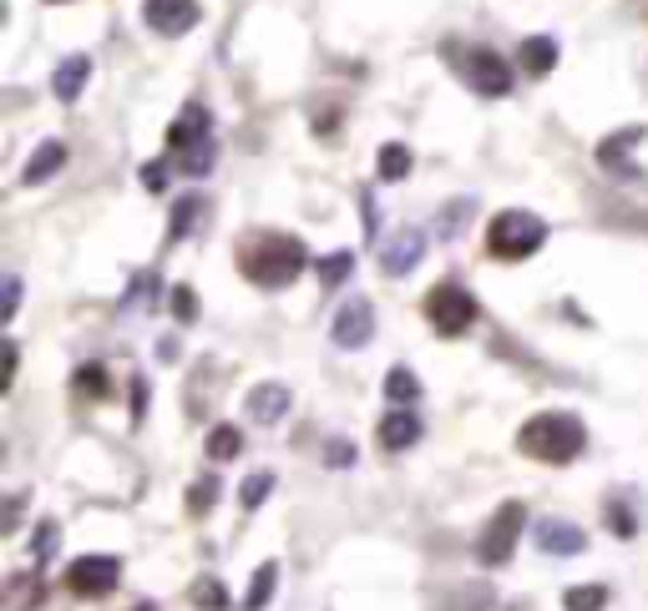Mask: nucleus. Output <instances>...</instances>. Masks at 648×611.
Masks as SVG:
<instances>
[{"label":"nucleus","instance_id":"nucleus-14","mask_svg":"<svg viewBox=\"0 0 648 611\" xmlns=\"http://www.w3.org/2000/svg\"><path fill=\"white\" fill-rule=\"evenodd\" d=\"M61 162H67V147H61V142H41L36 152H31L26 172H21V183H26V187L46 183V177H56V172H61Z\"/></svg>","mask_w":648,"mask_h":611},{"label":"nucleus","instance_id":"nucleus-26","mask_svg":"<svg viewBox=\"0 0 648 611\" xmlns=\"http://www.w3.org/2000/svg\"><path fill=\"white\" fill-rule=\"evenodd\" d=\"M269 491H274V475H269V470H253L249 481L239 485V506L243 510H259L269 500Z\"/></svg>","mask_w":648,"mask_h":611},{"label":"nucleus","instance_id":"nucleus-28","mask_svg":"<svg viewBox=\"0 0 648 611\" xmlns=\"http://www.w3.org/2000/svg\"><path fill=\"white\" fill-rule=\"evenodd\" d=\"M350 274H355V253H330V258L319 263V284L325 288H340Z\"/></svg>","mask_w":648,"mask_h":611},{"label":"nucleus","instance_id":"nucleus-11","mask_svg":"<svg viewBox=\"0 0 648 611\" xmlns=\"http://www.w3.org/2000/svg\"><path fill=\"white\" fill-rule=\"evenodd\" d=\"M466 77H471V87L487 92V96H507V92H512V71H507V61L497 51H471Z\"/></svg>","mask_w":648,"mask_h":611},{"label":"nucleus","instance_id":"nucleus-29","mask_svg":"<svg viewBox=\"0 0 648 611\" xmlns=\"http://www.w3.org/2000/svg\"><path fill=\"white\" fill-rule=\"evenodd\" d=\"M193 601H198L203 611H224V607H228V591H224V581H218V576H203V581L193 586Z\"/></svg>","mask_w":648,"mask_h":611},{"label":"nucleus","instance_id":"nucleus-38","mask_svg":"<svg viewBox=\"0 0 648 611\" xmlns=\"http://www.w3.org/2000/svg\"><path fill=\"white\" fill-rule=\"evenodd\" d=\"M15 309H21V278H5V324H11L15 319Z\"/></svg>","mask_w":648,"mask_h":611},{"label":"nucleus","instance_id":"nucleus-15","mask_svg":"<svg viewBox=\"0 0 648 611\" xmlns=\"http://www.w3.org/2000/svg\"><path fill=\"white\" fill-rule=\"evenodd\" d=\"M87 77H92V61L87 56H71V61L56 66V77H52V92L61 96V102H77L81 87H87Z\"/></svg>","mask_w":648,"mask_h":611},{"label":"nucleus","instance_id":"nucleus-17","mask_svg":"<svg viewBox=\"0 0 648 611\" xmlns=\"http://www.w3.org/2000/svg\"><path fill=\"white\" fill-rule=\"evenodd\" d=\"M634 142H644V131H638V127L618 131V137H609V142L598 147V162H603V168H618L623 177H634V168H628V147H634Z\"/></svg>","mask_w":648,"mask_h":611},{"label":"nucleus","instance_id":"nucleus-23","mask_svg":"<svg viewBox=\"0 0 648 611\" xmlns=\"http://www.w3.org/2000/svg\"><path fill=\"white\" fill-rule=\"evenodd\" d=\"M375 168H380V177H385V183H400V177L410 172V147L385 142V147H380V157H375Z\"/></svg>","mask_w":648,"mask_h":611},{"label":"nucleus","instance_id":"nucleus-37","mask_svg":"<svg viewBox=\"0 0 648 611\" xmlns=\"http://www.w3.org/2000/svg\"><path fill=\"white\" fill-rule=\"evenodd\" d=\"M143 187H152V193L168 187V162H147V168H143Z\"/></svg>","mask_w":648,"mask_h":611},{"label":"nucleus","instance_id":"nucleus-6","mask_svg":"<svg viewBox=\"0 0 648 611\" xmlns=\"http://www.w3.org/2000/svg\"><path fill=\"white\" fill-rule=\"evenodd\" d=\"M122 576V561L117 556H77L67 572V586L77 597H106Z\"/></svg>","mask_w":648,"mask_h":611},{"label":"nucleus","instance_id":"nucleus-33","mask_svg":"<svg viewBox=\"0 0 648 611\" xmlns=\"http://www.w3.org/2000/svg\"><path fill=\"white\" fill-rule=\"evenodd\" d=\"M213 500H218V481H213V475L187 491V510H213Z\"/></svg>","mask_w":648,"mask_h":611},{"label":"nucleus","instance_id":"nucleus-18","mask_svg":"<svg viewBox=\"0 0 648 611\" xmlns=\"http://www.w3.org/2000/svg\"><path fill=\"white\" fill-rule=\"evenodd\" d=\"M522 66H527L532 77H547L557 66V41L553 36H532V41H522Z\"/></svg>","mask_w":648,"mask_h":611},{"label":"nucleus","instance_id":"nucleus-42","mask_svg":"<svg viewBox=\"0 0 648 611\" xmlns=\"http://www.w3.org/2000/svg\"><path fill=\"white\" fill-rule=\"evenodd\" d=\"M137 611H158V607H137Z\"/></svg>","mask_w":648,"mask_h":611},{"label":"nucleus","instance_id":"nucleus-8","mask_svg":"<svg viewBox=\"0 0 648 611\" xmlns=\"http://www.w3.org/2000/svg\"><path fill=\"white\" fill-rule=\"evenodd\" d=\"M330 334H334V344H340V349H365V344H371V334H375V309L365 299H350L340 313H334Z\"/></svg>","mask_w":648,"mask_h":611},{"label":"nucleus","instance_id":"nucleus-10","mask_svg":"<svg viewBox=\"0 0 648 611\" xmlns=\"http://www.w3.org/2000/svg\"><path fill=\"white\" fill-rule=\"evenodd\" d=\"M375 440H380V450H390V456H406L410 445L421 440V415H410L406 404H396V410L380 419Z\"/></svg>","mask_w":648,"mask_h":611},{"label":"nucleus","instance_id":"nucleus-20","mask_svg":"<svg viewBox=\"0 0 648 611\" xmlns=\"http://www.w3.org/2000/svg\"><path fill=\"white\" fill-rule=\"evenodd\" d=\"M385 394H390V404H406V410H410V404L421 400V379L410 374L406 365H396L390 374H385Z\"/></svg>","mask_w":648,"mask_h":611},{"label":"nucleus","instance_id":"nucleus-13","mask_svg":"<svg viewBox=\"0 0 648 611\" xmlns=\"http://www.w3.org/2000/svg\"><path fill=\"white\" fill-rule=\"evenodd\" d=\"M537 546H543L547 556H582V551H588V535H582L578 526H568V520H543V526H537Z\"/></svg>","mask_w":648,"mask_h":611},{"label":"nucleus","instance_id":"nucleus-40","mask_svg":"<svg viewBox=\"0 0 648 611\" xmlns=\"http://www.w3.org/2000/svg\"><path fill=\"white\" fill-rule=\"evenodd\" d=\"M360 222H365V238H371L375 233V203H371V197L360 203Z\"/></svg>","mask_w":648,"mask_h":611},{"label":"nucleus","instance_id":"nucleus-27","mask_svg":"<svg viewBox=\"0 0 648 611\" xmlns=\"http://www.w3.org/2000/svg\"><path fill=\"white\" fill-rule=\"evenodd\" d=\"M243 450V435L234 425H213V435H208V456L213 460H234Z\"/></svg>","mask_w":648,"mask_h":611},{"label":"nucleus","instance_id":"nucleus-32","mask_svg":"<svg viewBox=\"0 0 648 611\" xmlns=\"http://www.w3.org/2000/svg\"><path fill=\"white\" fill-rule=\"evenodd\" d=\"M168 303H172V319H178V324H193V313H198V299H193V288L178 284Z\"/></svg>","mask_w":648,"mask_h":611},{"label":"nucleus","instance_id":"nucleus-21","mask_svg":"<svg viewBox=\"0 0 648 611\" xmlns=\"http://www.w3.org/2000/svg\"><path fill=\"white\" fill-rule=\"evenodd\" d=\"M471 212H477V203H471V197H456L451 208H441L436 233H441V238H462V233H466V222H471Z\"/></svg>","mask_w":648,"mask_h":611},{"label":"nucleus","instance_id":"nucleus-30","mask_svg":"<svg viewBox=\"0 0 648 611\" xmlns=\"http://www.w3.org/2000/svg\"><path fill=\"white\" fill-rule=\"evenodd\" d=\"M208 168H213V137H203V142H193L183 152V172L187 177H203Z\"/></svg>","mask_w":648,"mask_h":611},{"label":"nucleus","instance_id":"nucleus-22","mask_svg":"<svg viewBox=\"0 0 648 611\" xmlns=\"http://www.w3.org/2000/svg\"><path fill=\"white\" fill-rule=\"evenodd\" d=\"M274 581H278V566H274V561H264V566L253 572V586H249V597H243V611H264L269 597H274Z\"/></svg>","mask_w":648,"mask_h":611},{"label":"nucleus","instance_id":"nucleus-34","mask_svg":"<svg viewBox=\"0 0 648 611\" xmlns=\"http://www.w3.org/2000/svg\"><path fill=\"white\" fill-rule=\"evenodd\" d=\"M152 288H158V278H152V274H137V278H133V293H127V309H147V303H152Z\"/></svg>","mask_w":648,"mask_h":611},{"label":"nucleus","instance_id":"nucleus-2","mask_svg":"<svg viewBox=\"0 0 648 611\" xmlns=\"http://www.w3.org/2000/svg\"><path fill=\"white\" fill-rule=\"evenodd\" d=\"M239 274L259 288H284L305 274V243L289 233H259L253 243H239Z\"/></svg>","mask_w":648,"mask_h":611},{"label":"nucleus","instance_id":"nucleus-19","mask_svg":"<svg viewBox=\"0 0 648 611\" xmlns=\"http://www.w3.org/2000/svg\"><path fill=\"white\" fill-rule=\"evenodd\" d=\"M491 607V586L487 581H471V586H456L436 611H487Z\"/></svg>","mask_w":648,"mask_h":611},{"label":"nucleus","instance_id":"nucleus-25","mask_svg":"<svg viewBox=\"0 0 648 611\" xmlns=\"http://www.w3.org/2000/svg\"><path fill=\"white\" fill-rule=\"evenodd\" d=\"M562 607L568 611H603L609 607V586H568V591H562Z\"/></svg>","mask_w":648,"mask_h":611},{"label":"nucleus","instance_id":"nucleus-1","mask_svg":"<svg viewBox=\"0 0 648 611\" xmlns=\"http://www.w3.org/2000/svg\"><path fill=\"white\" fill-rule=\"evenodd\" d=\"M582 445H588V429L568 410H543V415H532L516 429V450L543 460V465H568V460L582 456Z\"/></svg>","mask_w":648,"mask_h":611},{"label":"nucleus","instance_id":"nucleus-39","mask_svg":"<svg viewBox=\"0 0 648 611\" xmlns=\"http://www.w3.org/2000/svg\"><path fill=\"white\" fill-rule=\"evenodd\" d=\"M143 410H147V384L137 379V384H133V419H143Z\"/></svg>","mask_w":648,"mask_h":611},{"label":"nucleus","instance_id":"nucleus-7","mask_svg":"<svg viewBox=\"0 0 648 611\" xmlns=\"http://www.w3.org/2000/svg\"><path fill=\"white\" fill-rule=\"evenodd\" d=\"M425 258V233L416 228V222H406V228H396V233L385 238V253H380V268L390 278H400V274H410L416 263Z\"/></svg>","mask_w":648,"mask_h":611},{"label":"nucleus","instance_id":"nucleus-24","mask_svg":"<svg viewBox=\"0 0 648 611\" xmlns=\"http://www.w3.org/2000/svg\"><path fill=\"white\" fill-rule=\"evenodd\" d=\"M198 218H203V203L198 197H178V208H172V222H168V238L178 243V238H187L193 228H198Z\"/></svg>","mask_w":648,"mask_h":611},{"label":"nucleus","instance_id":"nucleus-41","mask_svg":"<svg viewBox=\"0 0 648 611\" xmlns=\"http://www.w3.org/2000/svg\"><path fill=\"white\" fill-rule=\"evenodd\" d=\"M158 359H178V338H162V344H158Z\"/></svg>","mask_w":648,"mask_h":611},{"label":"nucleus","instance_id":"nucleus-16","mask_svg":"<svg viewBox=\"0 0 648 611\" xmlns=\"http://www.w3.org/2000/svg\"><path fill=\"white\" fill-rule=\"evenodd\" d=\"M203 137H208V112H203V106H187L183 117L172 122V137H168V142L178 147V152H187V147L203 142Z\"/></svg>","mask_w":648,"mask_h":611},{"label":"nucleus","instance_id":"nucleus-4","mask_svg":"<svg viewBox=\"0 0 648 611\" xmlns=\"http://www.w3.org/2000/svg\"><path fill=\"white\" fill-rule=\"evenodd\" d=\"M522 535H527V506H522V500H507V506H497V516L487 520V531H481L477 561L481 566H507Z\"/></svg>","mask_w":648,"mask_h":611},{"label":"nucleus","instance_id":"nucleus-5","mask_svg":"<svg viewBox=\"0 0 648 611\" xmlns=\"http://www.w3.org/2000/svg\"><path fill=\"white\" fill-rule=\"evenodd\" d=\"M425 319H431L446 338H456L477 324V299H471L462 284H436L431 293H425Z\"/></svg>","mask_w":648,"mask_h":611},{"label":"nucleus","instance_id":"nucleus-35","mask_svg":"<svg viewBox=\"0 0 648 611\" xmlns=\"http://www.w3.org/2000/svg\"><path fill=\"white\" fill-rule=\"evenodd\" d=\"M106 369L102 365H87V369H77V390H87V394H106Z\"/></svg>","mask_w":648,"mask_h":611},{"label":"nucleus","instance_id":"nucleus-3","mask_svg":"<svg viewBox=\"0 0 648 611\" xmlns=\"http://www.w3.org/2000/svg\"><path fill=\"white\" fill-rule=\"evenodd\" d=\"M547 243V222L537 212H522V208H507L487 222V253L502 263H516V258H532L537 247Z\"/></svg>","mask_w":648,"mask_h":611},{"label":"nucleus","instance_id":"nucleus-12","mask_svg":"<svg viewBox=\"0 0 648 611\" xmlns=\"http://www.w3.org/2000/svg\"><path fill=\"white\" fill-rule=\"evenodd\" d=\"M294 394L278 384V379H264V384H253L249 390V415L259 419V425H278V419L289 415Z\"/></svg>","mask_w":648,"mask_h":611},{"label":"nucleus","instance_id":"nucleus-36","mask_svg":"<svg viewBox=\"0 0 648 611\" xmlns=\"http://www.w3.org/2000/svg\"><path fill=\"white\" fill-rule=\"evenodd\" d=\"M350 460H355V445H350V440H330V445H325V465L344 470Z\"/></svg>","mask_w":648,"mask_h":611},{"label":"nucleus","instance_id":"nucleus-9","mask_svg":"<svg viewBox=\"0 0 648 611\" xmlns=\"http://www.w3.org/2000/svg\"><path fill=\"white\" fill-rule=\"evenodd\" d=\"M143 15L147 26L162 31V36H183V31L198 26V0H147Z\"/></svg>","mask_w":648,"mask_h":611},{"label":"nucleus","instance_id":"nucleus-31","mask_svg":"<svg viewBox=\"0 0 648 611\" xmlns=\"http://www.w3.org/2000/svg\"><path fill=\"white\" fill-rule=\"evenodd\" d=\"M56 546H61V531H56V520H41L36 535H31V551H36V561H52Z\"/></svg>","mask_w":648,"mask_h":611}]
</instances>
